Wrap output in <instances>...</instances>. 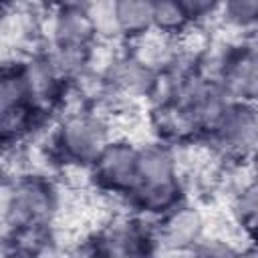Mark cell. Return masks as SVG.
<instances>
[{
    "instance_id": "1",
    "label": "cell",
    "mask_w": 258,
    "mask_h": 258,
    "mask_svg": "<svg viewBox=\"0 0 258 258\" xmlns=\"http://www.w3.org/2000/svg\"><path fill=\"white\" fill-rule=\"evenodd\" d=\"M64 208V194L46 173H18L4 185L0 226L12 242L48 248Z\"/></svg>"
},
{
    "instance_id": "2",
    "label": "cell",
    "mask_w": 258,
    "mask_h": 258,
    "mask_svg": "<svg viewBox=\"0 0 258 258\" xmlns=\"http://www.w3.org/2000/svg\"><path fill=\"white\" fill-rule=\"evenodd\" d=\"M189 183L183 171L181 153L155 139L137 143V179L125 200L127 212L145 220H159L189 200Z\"/></svg>"
},
{
    "instance_id": "3",
    "label": "cell",
    "mask_w": 258,
    "mask_h": 258,
    "mask_svg": "<svg viewBox=\"0 0 258 258\" xmlns=\"http://www.w3.org/2000/svg\"><path fill=\"white\" fill-rule=\"evenodd\" d=\"M113 135V123L105 107L87 101L73 109H64L50 123L46 155L54 165L87 171L101 147Z\"/></svg>"
},
{
    "instance_id": "4",
    "label": "cell",
    "mask_w": 258,
    "mask_h": 258,
    "mask_svg": "<svg viewBox=\"0 0 258 258\" xmlns=\"http://www.w3.org/2000/svg\"><path fill=\"white\" fill-rule=\"evenodd\" d=\"M155 226L133 212L105 220L87 240L85 258H159Z\"/></svg>"
},
{
    "instance_id": "5",
    "label": "cell",
    "mask_w": 258,
    "mask_h": 258,
    "mask_svg": "<svg viewBox=\"0 0 258 258\" xmlns=\"http://www.w3.org/2000/svg\"><path fill=\"white\" fill-rule=\"evenodd\" d=\"M256 137H258L256 105L230 101L200 145H204L220 163L242 167L246 161L252 159Z\"/></svg>"
},
{
    "instance_id": "6",
    "label": "cell",
    "mask_w": 258,
    "mask_h": 258,
    "mask_svg": "<svg viewBox=\"0 0 258 258\" xmlns=\"http://www.w3.org/2000/svg\"><path fill=\"white\" fill-rule=\"evenodd\" d=\"M206 60L214 81L228 99L256 103L258 48L254 36H236L218 52L206 50Z\"/></svg>"
},
{
    "instance_id": "7",
    "label": "cell",
    "mask_w": 258,
    "mask_h": 258,
    "mask_svg": "<svg viewBox=\"0 0 258 258\" xmlns=\"http://www.w3.org/2000/svg\"><path fill=\"white\" fill-rule=\"evenodd\" d=\"M87 175L95 191L125 204L137 179V143L125 135H113L89 165Z\"/></svg>"
},
{
    "instance_id": "8",
    "label": "cell",
    "mask_w": 258,
    "mask_h": 258,
    "mask_svg": "<svg viewBox=\"0 0 258 258\" xmlns=\"http://www.w3.org/2000/svg\"><path fill=\"white\" fill-rule=\"evenodd\" d=\"M42 121L28 101L20 62H0V147L20 145Z\"/></svg>"
},
{
    "instance_id": "9",
    "label": "cell",
    "mask_w": 258,
    "mask_h": 258,
    "mask_svg": "<svg viewBox=\"0 0 258 258\" xmlns=\"http://www.w3.org/2000/svg\"><path fill=\"white\" fill-rule=\"evenodd\" d=\"M153 226L159 252L169 256H185L200 240L210 234L206 212L191 200L179 204L177 208L155 220Z\"/></svg>"
},
{
    "instance_id": "10",
    "label": "cell",
    "mask_w": 258,
    "mask_h": 258,
    "mask_svg": "<svg viewBox=\"0 0 258 258\" xmlns=\"http://www.w3.org/2000/svg\"><path fill=\"white\" fill-rule=\"evenodd\" d=\"M200 28L196 26L187 0H157L153 2V32L177 42H185Z\"/></svg>"
},
{
    "instance_id": "11",
    "label": "cell",
    "mask_w": 258,
    "mask_h": 258,
    "mask_svg": "<svg viewBox=\"0 0 258 258\" xmlns=\"http://www.w3.org/2000/svg\"><path fill=\"white\" fill-rule=\"evenodd\" d=\"M230 218L234 226L240 230V236H246L248 242H252V232L256 224V210H258V200H256V183L252 177L240 179L232 187L230 196Z\"/></svg>"
},
{
    "instance_id": "12",
    "label": "cell",
    "mask_w": 258,
    "mask_h": 258,
    "mask_svg": "<svg viewBox=\"0 0 258 258\" xmlns=\"http://www.w3.org/2000/svg\"><path fill=\"white\" fill-rule=\"evenodd\" d=\"M216 22L238 36H254L258 26V0H232L220 4Z\"/></svg>"
},
{
    "instance_id": "13",
    "label": "cell",
    "mask_w": 258,
    "mask_h": 258,
    "mask_svg": "<svg viewBox=\"0 0 258 258\" xmlns=\"http://www.w3.org/2000/svg\"><path fill=\"white\" fill-rule=\"evenodd\" d=\"M250 246V244H248ZM248 246H242L222 234H208L183 258H244Z\"/></svg>"
},
{
    "instance_id": "14",
    "label": "cell",
    "mask_w": 258,
    "mask_h": 258,
    "mask_svg": "<svg viewBox=\"0 0 258 258\" xmlns=\"http://www.w3.org/2000/svg\"><path fill=\"white\" fill-rule=\"evenodd\" d=\"M4 258H48V248L12 242V246H10V250Z\"/></svg>"
},
{
    "instance_id": "15",
    "label": "cell",
    "mask_w": 258,
    "mask_h": 258,
    "mask_svg": "<svg viewBox=\"0 0 258 258\" xmlns=\"http://www.w3.org/2000/svg\"><path fill=\"white\" fill-rule=\"evenodd\" d=\"M10 246H12V240L8 238V234L4 230H0V258H4L8 254Z\"/></svg>"
},
{
    "instance_id": "16",
    "label": "cell",
    "mask_w": 258,
    "mask_h": 258,
    "mask_svg": "<svg viewBox=\"0 0 258 258\" xmlns=\"http://www.w3.org/2000/svg\"><path fill=\"white\" fill-rule=\"evenodd\" d=\"M244 258H256V252H254V246H252V244L246 248V252H244Z\"/></svg>"
}]
</instances>
